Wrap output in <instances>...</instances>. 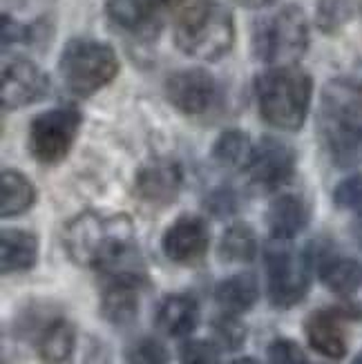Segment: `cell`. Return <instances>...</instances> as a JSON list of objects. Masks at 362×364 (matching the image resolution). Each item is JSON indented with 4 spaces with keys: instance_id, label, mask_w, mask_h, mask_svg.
Instances as JSON below:
<instances>
[{
    "instance_id": "1",
    "label": "cell",
    "mask_w": 362,
    "mask_h": 364,
    "mask_svg": "<svg viewBox=\"0 0 362 364\" xmlns=\"http://www.w3.org/2000/svg\"><path fill=\"white\" fill-rule=\"evenodd\" d=\"M318 130L336 166L349 168L362 148V78L338 76L320 97Z\"/></svg>"
},
{
    "instance_id": "2",
    "label": "cell",
    "mask_w": 362,
    "mask_h": 364,
    "mask_svg": "<svg viewBox=\"0 0 362 364\" xmlns=\"http://www.w3.org/2000/svg\"><path fill=\"white\" fill-rule=\"evenodd\" d=\"M255 97L262 119L277 130H300L311 107L313 81L297 65L271 68L255 78Z\"/></svg>"
},
{
    "instance_id": "3",
    "label": "cell",
    "mask_w": 362,
    "mask_h": 364,
    "mask_svg": "<svg viewBox=\"0 0 362 364\" xmlns=\"http://www.w3.org/2000/svg\"><path fill=\"white\" fill-rule=\"evenodd\" d=\"M175 43L179 50L199 60H217L235 43L233 14L217 0H197L175 18Z\"/></svg>"
},
{
    "instance_id": "4",
    "label": "cell",
    "mask_w": 362,
    "mask_h": 364,
    "mask_svg": "<svg viewBox=\"0 0 362 364\" xmlns=\"http://www.w3.org/2000/svg\"><path fill=\"white\" fill-rule=\"evenodd\" d=\"M58 72L72 94L92 97L94 92L115 81V76L119 74V58L107 43L72 38L60 52Z\"/></svg>"
},
{
    "instance_id": "5",
    "label": "cell",
    "mask_w": 362,
    "mask_h": 364,
    "mask_svg": "<svg viewBox=\"0 0 362 364\" xmlns=\"http://www.w3.org/2000/svg\"><path fill=\"white\" fill-rule=\"evenodd\" d=\"M309 47V21L297 5H287L257 23L253 52L273 68L295 65Z\"/></svg>"
},
{
    "instance_id": "6",
    "label": "cell",
    "mask_w": 362,
    "mask_h": 364,
    "mask_svg": "<svg viewBox=\"0 0 362 364\" xmlns=\"http://www.w3.org/2000/svg\"><path fill=\"white\" fill-rule=\"evenodd\" d=\"M83 125L81 109L63 105L34 117L27 132V148L41 164H58L68 156Z\"/></svg>"
},
{
    "instance_id": "7",
    "label": "cell",
    "mask_w": 362,
    "mask_h": 364,
    "mask_svg": "<svg viewBox=\"0 0 362 364\" xmlns=\"http://www.w3.org/2000/svg\"><path fill=\"white\" fill-rule=\"evenodd\" d=\"M264 250L266 259V277H269V302L275 309H293L300 304L311 287V264L302 255L284 244L277 242Z\"/></svg>"
},
{
    "instance_id": "8",
    "label": "cell",
    "mask_w": 362,
    "mask_h": 364,
    "mask_svg": "<svg viewBox=\"0 0 362 364\" xmlns=\"http://www.w3.org/2000/svg\"><path fill=\"white\" fill-rule=\"evenodd\" d=\"M166 99L181 114L201 117L219 101V83L201 68L181 70L166 78Z\"/></svg>"
},
{
    "instance_id": "9",
    "label": "cell",
    "mask_w": 362,
    "mask_h": 364,
    "mask_svg": "<svg viewBox=\"0 0 362 364\" xmlns=\"http://www.w3.org/2000/svg\"><path fill=\"white\" fill-rule=\"evenodd\" d=\"M297 156L287 141L275 136H264L253 150L246 168L250 181L264 190H277L287 186L295 175Z\"/></svg>"
},
{
    "instance_id": "10",
    "label": "cell",
    "mask_w": 362,
    "mask_h": 364,
    "mask_svg": "<svg viewBox=\"0 0 362 364\" xmlns=\"http://www.w3.org/2000/svg\"><path fill=\"white\" fill-rule=\"evenodd\" d=\"M211 244L208 224L197 215H181L161 237L164 255L179 266H193L203 259Z\"/></svg>"
},
{
    "instance_id": "11",
    "label": "cell",
    "mask_w": 362,
    "mask_h": 364,
    "mask_svg": "<svg viewBox=\"0 0 362 364\" xmlns=\"http://www.w3.org/2000/svg\"><path fill=\"white\" fill-rule=\"evenodd\" d=\"M47 92H50V78L31 60L16 58L3 68V78H0L3 109H21L41 101Z\"/></svg>"
},
{
    "instance_id": "12",
    "label": "cell",
    "mask_w": 362,
    "mask_h": 364,
    "mask_svg": "<svg viewBox=\"0 0 362 364\" xmlns=\"http://www.w3.org/2000/svg\"><path fill=\"white\" fill-rule=\"evenodd\" d=\"M183 186L181 166L172 159H154L137 172L134 190L141 201L154 208H166L175 203Z\"/></svg>"
},
{
    "instance_id": "13",
    "label": "cell",
    "mask_w": 362,
    "mask_h": 364,
    "mask_svg": "<svg viewBox=\"0 0 362 364\" xmlns=\"http://www.w3.org/2000/svg\"><path fill=\"white\" fill-rule=\"evenodd\" d=\"M107 282L101 293V315L112 326H130L139 318V293L146 277L105 275Z\"/></svg>"
},
{
    "instance_id": "14",
    "label": "cell",
    "mask_w": 362,
    "mask_h": 364,
    "mask_svg": "<svg viewBox=\"0 0 362 364\" xmlns=\"http://www.w3.org/2000/svg\"><path fill=\"white\" fill-rule=\"evenodd\" d=\"M344 322H349V320L340 313L338 306L311 313L304 322V333H307L311 349L329 360H342L349 351Z\"/></svg>"
},
{
    "instance_id": "15",
    "label": "cell",
    "mask_w": 362,
    "mask_h": 364,
    "mask_svg": "<svg viewBox=\"0 0 362 364\" xmlns=\"http://www.w3.org/2000/svg\"><path fill=\"white\" fill-rule=\"evenodd\" d=\"M154 324L168 338H188L199 324L197 299L186 293L166 295L156 306Z\"/></svg>"
},
{
    "instance_id": "16",
    "label": "cell",
    "mask_w": 362,
    "mask_h": 364,
    "mask_svg": "<svg viewBox=\"0 0 362 364\" xmlns=\"http://www.w3.org/2000/svg\"><path fill=\"white\" fill-rule=\"evenodd\" d=\"M311 219L309 203L300 195H280L269 205V215H266V224L269 232L277 242H291L293 237L300 235Z\"/></svg>"
},
{
    "instance_id": "17",
    "label": "cell",
    "mask_w": 362,
    "mask_h": 364,
    "mask_svg": "<svg viewBox=\"0 0 362 364\" xmlns=\"http://www.w3.org/2000/svg\"><path fill=\"white\" fill-rule=\"evenodd\" d=\"M107 18L119 29L139 38H152L161 29V21L152 14L146 0H107Z\"/></svg>"
},
{
    "instance_id": "18",
    "label": "cell",
    "mask_w": 362,
    "mask_h": 364,
    "mask_svg": "<svg viewBox=\"0 0 362 364\" xmlns=\"http://www.w3.org/2000/svg\"><path fill=\"white\" fill-rule=\"evenodd\" d=\"M38 262V237L29 230L11 228L0 235V266L5 275L31 271Z\"/></svg>"
},
{
    "instance_id": "19",
    "label": "cell",
    "mask_w": 362,
    "mask_h": 364,
    "mask_svg": "<svg viewBox=\"0 0 362 364\" xmlns=\"http://www.w3.org/2000/svg\"><path fill=\"white\" fill-rule=\"evenodd\" d=\"M76 349V331L65 318L47 320L36 336V353L43 364H65Z\"/></svg>"
},
{
    "instance_id": "20",
    "label": "cell",
    "mask_w": 362,
    "mask_h": 364,
    "mask_svg": "<svg viewBox=\"0 0 362 364\" xmlns=\"http://www.w3.org/2000/svg\"><path fill=\"white\" fill-rule=\"evenodd\" d=\"M215 299L224 313H248L260 299V282L253 273H238L222 279L215 289Z\"/></svg>"
},
{
    "instance_id": "21",
    "label": "cell",
    "mask_w": 362,
    "mask_h": 364,
    "mask_svg": "<svg viewBox=\"0 0 362 364\" xmlns=\"http://www.w3.org/2000/svg\"><path fill=\"white\" fill-rule=\"evenodd\" d=\"M36 203V188L23 172L3 170L0 172V215L5 219L27 213Z\"/></svg>"
},
{
    "instance_id": "22",
    "label": "cell",
    "mask_w": 362,
    "mask_h": 364,
    "mask_svg": "<svg viewBox=\"0 0 362 364\" xmlns=\"http://www.w3.org/2000/svg\"><path fill=\"white\" fill-rule=\"evenodd\" d=\"M318 275L324 287L336 295H353L362 287V264L351 257L329 255L320 266Z\"/></svg>"
},
{
    "instance_id": "23",
    "label": "cell",
    "mask_w": 362,
    "mask_h": 364,
    "mask_svg": "<svg viewBox=\"0 0 362 364\" xmlns=\"http://www.w3.org/2000/svg\"><path fill=\"white\" fill-rule=\"evenodd\" d=\"M257 235L250 224L238 221L224 230L219 240V257L226 264H248L257 257Z\"/></svg>"
},
{
    "instance_id": "24",
    "label": "cell",
    "mask_w": 362,
    "mask_h": 364,
    "mask_svg": "<svg viewBox=\"0 0 362 364\" xmlns=\"http://www.w3.org/2000/svg\"><path fill=\"white\" fill-rule=\"evenodd\" d=\"M255 146L242 130H226L213 146V161L224 170H246Z\"/></svg>"
},
{
    "instance_id": "25",
    "label": "cell",
    "mask_w": 362,
    "mask_h": 364,
    "mask_svg": "<svg viewBox=\"0 0 362 364\" xmlns=\"http://www.w3.org/2000/svg\"><path fill=\"white\" fill-rule=\"evenodd\" d=\"M353 16L351 0H318L316 25L324 34H336Z\"/></svg>"
},
{
    "instance_id": "26",
    "label": "cell",
    "mask_w": 362,
    "mask_h": 364,
    "mask_svg": "<svg viewBox=\"0 0 362 364\" xmlns=\"http://www.w3.org/2000/svg\"><path fill=\"white\" fill-rule=\"evenodd\" d=\"M213 331H215V340L219 342V346H224L228 351H238L246 342V326L244 322H240L238 315L222 313L213 322Z\"/></svg>"
},
{
    "instance_id": "27",
    "label": "cell",
    "mask_w": 362,
    "mask_h": 364,
    "mask_svg": "<svg viewBox=\"0 0 362 364\" xmlns=\"http://www.w3.org/2000/svg\"><path fill=\"white\" fill-rule=\"evenodd\" d=\"M128 364H170V353L166 346L154 338H141L132 342L125 351Z\"/></svg>"
},
{
    "instance_id": "28",
    "label": "cell",
    "mask_w": 362,
    "mask_h": 364,
    "mask_svg": "<svg viewBox=\"0 0 362 364\" xmlns=\"http://www.w3.org/2000/svg\"><path fill=\"white\" fill-rule=\"evenodd\" d=\"M334 203L340 210L362 213V175H351L342 179L334 190Z\"/></svg>"
},
{
    "instance_id": "29",
    "label": "cell",
    "mask_w": 362,
    "mask_h": 364,
    "mask_svg": "<svg viewBox=\"0 0 362 364\" xmlns=\"http://www.w3.org/2000/svg\"><path fill=\"white\" fill-rule=\"evenodd\" d=\"M269 362L271 364H311L309 355L304 353V349L297 342L289 340V338H277L269 344Z\"/></svg>"
},
{
    "instance_id": "30",
    "label": "cell",
    "mask_w": 362,
    "mask_h": 364,
    "mask_svg": "<svg viewBox=\"0 0 362 364\" xmlns=\"http://www.w3.org/2000/svg\"><path fill=\"white\" fill-rule=\"evenodd\" d=\"M217 346L208 340H188L179 349L181 364H217Z\"/></svg>"
},
{
    "instance_id": "31",
    "label": "cell",
    "mask_w": 362,
    "mask_h": 364,
    "mask_svg": "<svg viewBox=\"0 0 362 364\" xmlns=\"http://www.w3.org/2000/svg\"><path fill=\"white\" fill-rule=\"evenodd\" d=\"M206 208L215 217H228V215H233L235 210H238V195L233 193V188L219 186L206 197Z\"/></svg>"
},
{
    "instance_id": "32",
    "label": "cell",
    "mask_w": 362,
    "mask_h": 364,
    "mask_svg": "<svg viewBox=\"0 0 362 364\" xmlns=\"http://www.w3.org/2000/svg\"><path fill=\"white\" fill-rule=\"evenodd\" d=\"M31 36H34V29L16 23L7 14H3V47L16 45V43H29Z\"/></svg>"
},
{
    "instance_id": "33",
    "label": "cell",
    "mask_w": 362,
    "mask_h": 364,
    "mask_svg": "<svg viewBox=\"0 0 362 364\" xmlns=\"http://www.w3.org/2000/svg\"><path fill=\"white\" fill-rule=\"evenodd\" d=\"M238 3L244 7H250V9H260V7H269V5L277 3V0H238Z\"/></svg>"
},
{
    "instance_id": "34",
    "label": "cell",
    "mask_w": 362,
    "mask_h": 364,
    "mask_svg": "<svg viewBox=\"0 0 362 364\" xmlns=\"http://www.w3.org/2000/svg\"><path fill=\"white\" fill-rule=\"evenodd\" d=\"M353 237L358 240V244L362 246V213H360V217H358V221L353 224Z\"/></svg>"
},
{
    "instance_id": "35",
    "label": "cell",
    "mask_w": 362,
    "mask_h": 364,
    "mask_svg": "<svg viewBox=\"0 0 362 364\" xmlns=\"http://www.w3.org/2000/svg\"><path fill=\"white\" fill-rule=\"evenodd\" d=\"M228 364H262L257 358H250V355H244V358H235L233 362H228Z\"/></svg>"
},
{
    "instance_id": "36",
    "label": "cell",
    "mask_w": 362,
    "mask_h": 364,
    "mask_svg": "<svg viewBox=\"0 0 362 364\" xmlns=\"http://www.w3.org/2000/svg\"><path fill=\"white\" fill-rule=\"evenodd\" d=\"M353 364H362V351H360V353L356 355V360H353Z\"/></svg>"
}]
</instances>
